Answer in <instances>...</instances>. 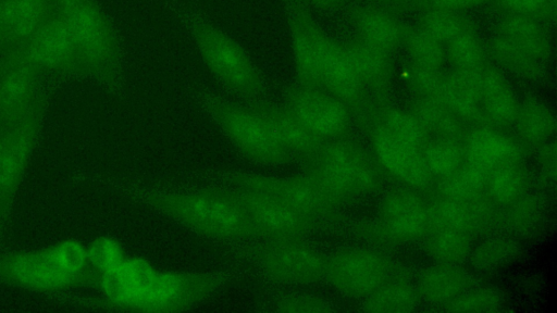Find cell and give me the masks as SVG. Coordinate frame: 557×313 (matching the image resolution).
<instances>
[{
    "label": "cell",
    "mask_w": 557,
    "mask_h": 313,
    "mask_svg": "<svg viewBox=\"0 0 557 313\" xmlns=\"http://www.w3.org/2000/svg\"><path fill=\"white\" fill-rule=\"evenodd\" d=\"M404 79L416 98L442 101L445 74L441 70L410 62L404 70Z\"/></svg>",
    "instance_id": "obj_43"
},
{
    "label": "cell",
    "mask_w": 557,
    "mask_h": 313,
    "mask_svg": "<svg viewBox=\"0 0 557 313\" xmlns=\"http://www.w3.org/2000/svg\"><path fill=\"white\" fill-rule=\"evenodd\" d=\"M379 225L391 242L420 239L430 229L428 202L414 189L393 188L379 203Z\"/></svg>",
    "instance_id": "obj_17"
},
{
    "label": "cell",
    "mask_w": 557,
    "mask_h": 313,
    "mask_svg": "<svg viewBox=\"0 0 557 313\" xmlns=\"http://www.w3.org/2000/svg\"><path fill=\"white\" fill-rule=\"evenodd\" d=\"M224 178L233 187L267 193L315 221L332 217L338 205L305 172L287 178L228 172L224 174Z\"/></svg>",
    "instance_id": "obj_12"
},
{
    "label": "cell",
    "mask_w": 557,
    "mask_h": 313,
    "mask_svg": "<svg viewBox=\"0 0 557 313\" xmlns=\"http://www.w3.org/2000/svg\"><path fill=\"white\" fill-rule=\"evenodd\" d=\"M547 218V205L539 195L525 193L499 208L497 226L516 238L531 237L540 231Z\"/></svg>",
    "instance_id": "obj_29"
},
{
    "label": "cell",
    "mask_w": 557,
    "mask_h": 313,
    "mask_svg": "<svg viewBox=\"0 0 557 313\" xmlns=\"http://www.w3.org/2000/svg\"><path fill=\"white\" fill-rule=\"evenodd\" d=\"M197 96L203 110L243 154L263 164H283L293 160L265 120L248 105L235 104L207 91Z\"/></svg>",
    "instance_id": "obj_6"
},
{
    "label": "cell",
    "mask_w": 557,
    "mask_h": 313,
    "mask_svg": "<svg viewBox=\"0 0 557 313\" xmlns=\"http://www.w3.org/2000/svg\"><path fill=\"white\" fill-rule=\"evenodd\" d=\"M425 254L435 263L460 265L469 259L473 237L467 233L430 228L422 237Z\"/></svg>",
    "instance_id": "obj_34"
},
{
    "label": "cell",
    "mask_w": 557,
    "mask_h": 313,
    "mask_svg": "<svg viewBox=\"0 0 557 313\" xmlns=\"http://www.w3.org/2000/svg\"><path fill=\"white\" fill-rule=\"evenodd\" d=\"M226 281L220 274L206 272H159L150 288L128 311L181 312L203 301Z\"/></svg>",
    "instance_id": "obj_10"
},
{
    "label": "cell",
    "mask_w": 557,
    "mask_h": 313,
    "mask_svg": "<svg viewBox=\"0 0 557 313\" xmlns=\"http://www.w3.org/2000/svg\"><path fill=\"white\" fill-rule=\"evenodd\" d=\"M3 132H4V129L0 126V143H1V140H2Z\"/></svg>",
    "instance_id": "obj_52"
},
{
    "label": "cell",
    "mask_w": 557,
    "mask_h": 313,
    "mask_svg": "<svg viewBox=\"0 0 557 313\" xmlns=\"http://www.w3.org/2000/svg\"><path fill=\"white\" fill-rule=\"evenodd\" d=\"M379 1H383V2H393V1H397V0H379Z\"/></svg>",
    "instance_id": "obj_53"
},
{
    "label": "cell",
    "mask_w": 557,
    "mask_h": 313,
    "mask_svg": "<svg viewBox=\"0 0 557 313\" xmlns=\"http://www.w3.org/2000/svg\"><path fill=\"white\" fill-rule=\"evenodd\" d=\"M539 161L542 173L548 183L555 184L556 180V164L557 152L555 140L552 139L546 143L539 147Z\"/></svg>",
    "instance_id": "obj_49"
},
{
    "label": "cell",
    "mask_w": 557,
    "mask_h": 313,
    "mask_svg": "<svg viewBox=\"0 0 557 313\" xmlns=\"http://www.w3.org/2000/svg\"><path fill=\"white\" fill-rule=\"evenodd\" d=\"M40 73L16 50L0 55V126L20 122L35 107L42 92Z\"/></svg>",
    "instance_id": "obj_16"
},
{
    "label": "cell",
    "mask_w": 557,
    "mask_h": 313,
    "mask_svg": "<svg viewBox=\"0 0 557 313\" xmlns=\"http://www.w3.org/2000/svg\"><path fill=\"white\" fill-rule=\"evenodd\" d=\"M247 105L265 120L275 138L293 158L297 156L307 162L323 145L283 104L259 99L249 101Z\"/></svg>",
    "instance_id": "obj_24"
},
{
    "label": "cell",
    "mask_w": 557,
    "mask_h": 313,
    "mask_svg": "<svg viewBox=\"0 0 557 313\" xmlns=\"http://www.w3.org/2000/svg\"><path fill=\"white\" fill-rule=\"evenodd\" d=\"M510 13L530 15L536 20H554L556 0H500Z\"/></svg>",
    "instance_id": "obj_48"
},
{
    "label": "cell",
    "mask_w": 557,
    "mask_h": 313,
    "mask_svg": "<svg viewBox=\"0 0 557 313\" xmlns=\"http://www.w3.org/2000/svg\"><path fill=\"white\" fill-rule=\"evenodd\" d=\"M375 125L419 151L431 140L426 130L409 111L382 108L376 112Z\"/></svg>",
    "instance_id": "obj_39"
},
{
    "label": "cell",
    "mask_w": 557,
    "mask_h": 313,
    "mask_svg": "<svg viewBox=\"0 0 557 313\" xmlns=\"http://www.w3.org/2000/svg\"><path fill=\"white\" fill-rule=\"evenodd\" d=\"M553 46L540 21L524 14L503 17L490 42V53L504 68L529 80L547 72Z\"/></svg>",
    "instance_id": "obj_5"
},
{
    "label": "cell",
    "mask_w": 557,
    "mask_h": 313,
    "mask_svg": "<svg viewBox=\"0 0 557 313\" xmlns=\"http://www.w3.org/2000/svg\"><path fill=\"white\" fill-rule=\"evenodd\" d=\"M473 277L459 265L435 263L420 271L416 289L421 300L445 305L472 288Z\"/></svg>",
    "instance_id": "obj_26"
},
{
    "label": "cell",
    "mask_w": 557,
    "mask_h": 313,
    "mask_svg": "<svg viewBox=\"0 0 557 313\" xmlns=\"http://www.w3.org/2000/svg\"><path fill=\"white\" fill-rule=\"evenodd\" d=\"M373 152L380 165L391 175L417 191L429 189L434 183L421 151L392 136L379 125L371 132Z\"/></svg>",
    "instance_id": "obj_20"
},
{
    "label": "cell",
    "mask_w": 557,
    "mask_h": 313,
    "mask_svg": "<svg viewBox=\"0 0 557 313\" xmlns=\"http://www.w3.org/2000/svg\"><path fill=\"white\" fill-rule=\"evenodd\" d=\"M435 1V0H434Z\"/></svg>",
    "instance_id": "obj_54"
},
{
    "label": "cell",
    "mask_w": 557,
    "mask_h": 313,
    "mask_svg": "<svg viewBox=\"0 0 557 313\" xmlns=\"http://www.w3.org/2000/svg\"><path fill=\"white\" fill-rule=\"evenodd\" d=\"M252 256L276 281L313 284L325 277L327 256L301 238L265 239L252 250Z\"/></svg>",
    "instance_id": "obj_13"
},
{
    "label": "cell",
    "mask_w": 557,
    "mask_h": 313,
    "mask_svg": "<svg viewBox=\"0 0 557 313\" xmlns=\"http://www.w3.org/2000/svg\"><path fill=\"white\" fill-rule=\"evenodd\" d=\"M364 86L377 96H383L389 88L393 65L389 52L368 43L360 38L343 43Z\"/></svg>",
    "instance_id": "obj_28"
},
{
    "label": "cell",
    "mask_w": 557,
    "mask_h": 313,
    "mask_svg": "<svg viewBox=\"0 0 557 313\" xmlns=\"http://www.w3.org/2000/svg\"><path fill=\"white\" fill-rule=\"evenodd\" d=\"M523 253L520 240L510 235L492 236L472 248L471 266L480 273H493L508 267Z\"/></svg>",
    "instance_id": "obj_33"
},
{
    "label": "cell",
    "mask_w": 557,
    "mask_h": 313,
    "mask_svg": "<svg viewBox=\"0 0 557 313\" xmlns=\"http://www.w3.org/2000/svg\"><path fill=\"white\" fill-rule=\"evenodd\" d=\"M15 49L40 74L86 76L73 34L57 8L39 29Z\"/></svg>",
    "instance_id": "obj_11"
},
{
    "label": "cell",
    "mask_w": 557,
    "mask_h": 313,
    "mask_svg": "<svg viewBox=\"0 0 557 313\" xmlns=\"http://www.w3.org/2000/svg\"><path fill=\"white\" fill-rule=\"evenodd\" d=\"M401 42L413 63L442 70L447 60L444 45L420 26H404Z\"/></svg>",
    "instance_id": "obj_40"
},
{
    "label": "cell",
    "mask_w": 557,
    "mask_h": 313,
    "mask_svg": "<svg viewBox=\"0 0 557 313\" xmlns=\"http://www.w3.org/2000/svg\"><path fill=\"white\" fill-rule=\"evenodd\" d=\"M446 59L456 71L475 73L486 63V51L472 26L444 45Z\"/></svg>",
    "instance_id": "obj_38"
},
{
    "label": "cell",
    "mask_w": 557,
    "mask_h": 313,
    "mask_svg": "<svg viewBox=\"0 0 557 313\" xmlns=\"http://www.w3.org/2000/svg\"><path fill=\"white\" fill-rule=\"evenodd\" d=\"M469 26L470 23L455 9L436 4L422 15L420 27L445 45Z\"/></svg>",
    "instance_id": "obj_42"
},
{
    "label": "cell",
    "mask_w": 557,
    "mask_h": 313,
    "mask_svg": "<svg viewBox=\"0 0 557 313\" xmlns=\"http://www.w3.org/2000/svg\"><path fill=\"white\" fill-rule=\"evenodd\" d=\"M486 0H435V4L450 8V9H461L467 7H472L475 4H480Z\"/></svg>",
    "instance_id": "obj_50"
},
{
    "label": "cell",
    "mask_w": 557,
    "mask_h": 313,
    "mask_svg": "<svg viewBox=\"0 0 557 313\" xmlns=\"http://www.w3.org/2000/svg\"><path fill=\"white\" fill-rule=\"evenodd\" d=\"M430 228H446L472 237L496 228L497 206L485 192L466 200L436 197L428 202Z\"/></svg>",
    "instance_id": "obj_19"
},
{
    "label": "cell",
    "mask_w": 557,
    "mask_h": 313,
    "mask_svg": "<svg viewBox=\"0 0 557 313\" xmlns=\"http://www.w3.org/2000/svg\"><path fill=\"white\" fill-rule=\"evenodd\" d=\"M54 10V0H0V55L25 43Z\"/></svg>",
    "instance_id": "obj_23"
},
{
    "label": "cell",
    "mask_w": 557,
    "mask_h": 313,
    "mask_svg": "<svg viewBox=\"0 0 557 313\" xmlns=\"http://www.w3.org/2000/svg\"><path fill=\"white\" fill-rule=\"evenodd\" d=\"M513 125L524 145L539 148L554 138L556 117L542 100L525 98L519 102Z\"/></svg>",
    "instance_id": "obj_32"
},
{
    "label": "cell",
    "mask_w": 557,
    "mask_h": 313,
    "mask_svg": "<svg viewBox=\"0 0 557 313\" xmlns=\"http://www.w3.org/2000/svg\"><path fill=\"white\" fill-rule=\"evenodd\" d=\"M482 110L488 125L513 126L519 101L510 83L495 67L485 65L478 75Z\"/></svg>",
    "instance_id": "obj_25"
},
{
    "label": "cell",
    "mask_w": 557,
    "mask_h": 313,
    "mask_svg": "<svg viewBox=\"0 0 557 313\" xmlns=\"http://www.w3.org/2000/svg\"><path fill=\"white\" fill-rule=\"evenodd\" d=\"M121 267L134 296L126 309L128 311L129 305L150 288L159 271L150 262L140 258H126Z\"/></svg>",
    "instance_id": "obj_46"
},
{
    "label": "cell",
    "mask_w": 557,
    "mask_h": 313,
    "mask_svg": "<svg viewBox=\"0 0 557 313\" xmlns=\"http://www.w3.org/2000/svg\"><path fill=\"white\" fill-rule=\"evenodd\" d=\"M181 17L206 66L221 83L249 101L264 95L263 77L238 42L197 12L185 11Z\"/></svg>",
    "instance_id": "obj_4"
},
{
    "label": "cell",
    "mask_w": 557,
    "mask_h": 313,
    "mask_svg": "<svg viewBox=\"0 0 557 313\" xmlns=\"http://www.w3.org/2000/svg\"><path fill=\"white\" fill-rule=\"evenodd\" d=\"M416 286L405 279H389L362 301L361 311L412 312L420 304Z\"/></svg>",
    "instance_id": "obj_35"
},
{
    "label": "cell",
    "mask_w": 557,
    "mask_h": 313,
    "mask_svg": "<svg viewBox=\"0 0 557 313\" xmlns=\"http://www.w3.org/2000/svg\"><path fill=\"white\" fill-rule=\"evenodd\" d=\"M45 107L42 93L25 117L3 132L0 143V229L10 220L17 189L42 125Z\"/></svg>",
    "instance_id": "obj_7"
},
{
    "label": "cell",
    "mask_w": 557,
    "mask_h": 313,
    "mask_svg": "<svg viewBox=\"0 0 557 313\" xmlns=\"http://www.w3.org/2000/svg\"><path fill=\"white\" fill-rule=\"evenodd\" d=\"M465 160L487 172L522 162L523 146L492 125H475L467 129L462 141Z\"/></svg>",
    "instance_id": "obj_22"
},
{
    "label": "cell",
    "mask_w": 557,
    "mask_h": 313,
    "mask_svg": "<svg viewBox=\"0 0 557 313\" xmlns=\"http://www.w3.org/2000/svg\"><path fill=\"white\" fill-rule=\"evenodd\" d=\"M490 172L467 161L451 174L436 180L437 196L466 200L484 192Z\"/></svg>",
    "instance_id": "obj_37"
},
{
    "label": "cell",
    "mask_w": 557,
    "mask_h": 313,
    "mask_svg": "<svg viewBox=\"0 0 557 313\" xmlns=\"http://www.w3.org/2000/svg\"><path fill=\"white\" fill-rule=\"evenodd\" d=\"M90 267L99 275L119 267L126 259L121 245L110 237H99L87 246Z\"/></svg>",
    "instance_id": "obj_45"
},
{
    "label": "cell",
    "mask_w": 557,
    "mask_h": 313,
    "mask_svg": "<svg viewBox=\"0 0 557 313\" xmlns=\"http://www.w3.org/2000/svg\"><path fill=\"white\" fill-rule=\"evenodd\" d=\"M305 173L337 204L373 193L382 184L379 166L367 150L343 137L323 142L306 162Z\"/></svg>",
    "instance_id": "obj_3"
},
{
    "label": "cell",
    "mask_w": 557,
    "mask_h": 313,
    "mask_svg": "<svg viewBox=\"0 0 557 313\" xmlns=\"http://www.w3.org/2000/svg\"><path fill=\"white\" fill-rule=\"evenodd\" d=\"M77 45L86 76L112 93L124 83L123 57L117 33L95 0H54Z\"/></svg>",
    "instance_id": "obj_2"
},
{
    "label": "cell",
    "mask_w": 557,
    "mask_h": 313,
    "mask_svg": "<svg viewBox=\"0 0 557 313\" xmlns=\"http://www.w3.org/2000/svg\"><path fill=\"white\" fill-rule=\"evenodd\" d=\"M529 187L530 174L519 162L492 170L484 192L497 206L503 208L525 195Z\"/></svg>",
    "instance_id": "obj_36"
},
{
    "label": "cell",
    "mask_w": 557,
    "mask_h": 313,
    "mask_svg": "<svg viewBox=\"0 0 557 313\" xmlns=\"http://www.w3.org/2000/svg\"><path fill=\"white\" fill-rule=\"evenodd\" d=\"M320 88L348 109H358L364 103L366 88L346 48L325 33L321 46Z\"/></svg>",
    "instance_id": "obj_21"
},
{
    "label": "cell",
    "mask_w": 557,
    "mask_h": 313,
    "mask_svg": "<svg viewBox=\"0 0 557 313\" xmlns=\"http://www.w3.org/2000/svg\"><path fill=\"white\" fill-rule=\"evenodd\" d=\"M264 239L301 238L318 221L304 215L284 202L251 189H230Z\"/></svg>",
    "instance_id": "obj_15"
},
{
    "label": "cell",
    "mask_w": 557,
    "mask_h": 313,
    "mask_svg": "<svg viewBox=\"0 0 557 313\" xmlns=\"http://www.w3.org/2000/svg\"><path fill=\"white\" fill-rule=\"evenodd\" d=\"M274 310L278 312H332L333 304L324 297L317 295H288L274 302Z\"/></svg>",
    "instance_id": "obj_47"
},
{
    "label": "cell",
    "mask_w": 557,
    "mask_h": 313,
    "mask_svg": "<svg viewBox=\"0 0 557 313\" xmlns=\"http://www.w3.org/2000/svg\"><path fill=\"white\" fill-rule=\"evenodd\" d=\"M314 7L323 10H333L343 5L345 0H309Z\"/></svg>",
    "instance_id": "obj_51"
},
{
    "label": "cell",
    "mask_w": 557,
    "mask_h": 313,
    "mask_svg": "<svg viewBox=\"0 0 557 313\" xmlns=\"http://www.w3.org/2000/svg\"><path fill=\"white\" fill-rule=\"evenodd\" d=\"M505 304L503 292L492 287L470 288L443 305L448 312H497Z\"/></svg>",
    "instance_id": "obj_44"
},
{
    "label": "cell",
    "mask_w": 557,
    "mask_h": 313,
    "mask_svg": "<svg viewBox=\"0 0 557 313\" xmlns=\"http://www.w3.org/2000/svg\"><path fill=\"white\" fill-rule=\"evenodd\" d=\"M136 196L149 206L202 235L228 240L261 238L230 189L208 188L188 192L139 189Z\"/></svg>",
    "instance_id": "obj_1"
},
{
    "label": "cell",
    "mask_w": 557,
    "mask_h": 313,
    "mask_svg": "<svg viewBox=\"0 0 557 313\" xmlns=\"http://www.w3.org/2000/svg\"><path fill=\"white\" fill-rule=\"evenodd\" d=\"M408 111L419 121L431 139L462 143L468 128L442 101L414 98Z\"/></svg>",
    "instance_id": "obj_31"
},
{
    "label": "cell",
    "mask_w": 557,
    "mask_h": 313,
    "mask_svg": "<svg viewBox=\"0 0 557 313\" xmlns=\"http://www.w3.org/2000/svg\"><path fill=\"white\" fill-rule=\"evenodd\" d=\"M297 83L320 88L324 32L301 0H283Z\"/></svg>",
    "instance_id": "obj_18"
},
{
    "label": "cell",
    "mask_w": 557,
    "mask_h": 313,
    "mask_svg": "<svg viewBox=\"0 0 557 313\" xmlns=\"http://www.w3.org/2000/svg\"><path fill=\"white\" fill-rule=\"evenodd\" d=\"M393 263L384 253L366 247L344 248L327 256L325 279L341 295L364 299L393 275Z\"/></svg>",
    "instance_id": "obj_9"
},
{
    "label": "cell",
    "mask_w": 557,
    "mask_h": 313,
    "mask_svg": "<svg viewBox=\"0 0 557 313\" xmlns=\"http://www.w3.org/2000/svg\"><path fill=\"white\" fill-rule=\"evenodd\" d=\"M100 275H76L62 270L48 247L0 254V281L39 292L98 287Z\"/></svg>",
    "instance_id": "obj_8"
},
{
    "label": "cell",
    "mask_w": 557,
    "mask_h": 313,
    "mask_svg": "<svg viewBox=\"0 0 557 313\" xmlns=\"http://www.w3.org/2000/svg\"><path fill=\"white\" fill-rule=\"evenodd\" d=\"M421 154L436 180L451 174L466 161L462 143L446 139H431L422 148Z\"/></svg>",
    "instance_id": "obj_41"
},
{
    "label": "cell",
    "mask_w": 557,
    "mask_h": 313,
    "mask_svg": "<svg viewBox=\"0 0 557 313\" xmlns=\"http://www.w3.org/2000/svg\"><path fill=\"white\" fill-rule=\"evenodd\" d=\"M351 21L359 38L368 43L392 52L401 43L404 26L389 13L374 7H358Z\"/></svg>",
    "instance_id": "obj_30"
},
{
    "label": "cell",
    "mask_w": 557,
    "mask_h": 313,
    "mask_svg": "<svg viewBox=\"0 0 557 313\" xmlns=\"http://www.w3.org/2000/svg\"><path fill=\"white\" fill-rule=\"evenodd\" d=\"M283 105L323 142L342 138L349 127V109L319 87L299 83L286 87Z\"/></svg>",
    "instance_id": "obj_14"
},
{
    "label": "cell",
    "mask_w": 557,
    "mask_h": 313,
    "mask_svg": "<svg viewBox=\"0 0 557 313\" xmlns=\"http://www.w3.org/2000/svg\"><path fill=\"white\" fill-rule=\"evenodd\" d=\"M479 72L453 70L445 74L442 96V102L465 124L472 126L488 125L480 100Z\"/></svg>",
    "instance_id": "obj_27"
}]
</instances>
